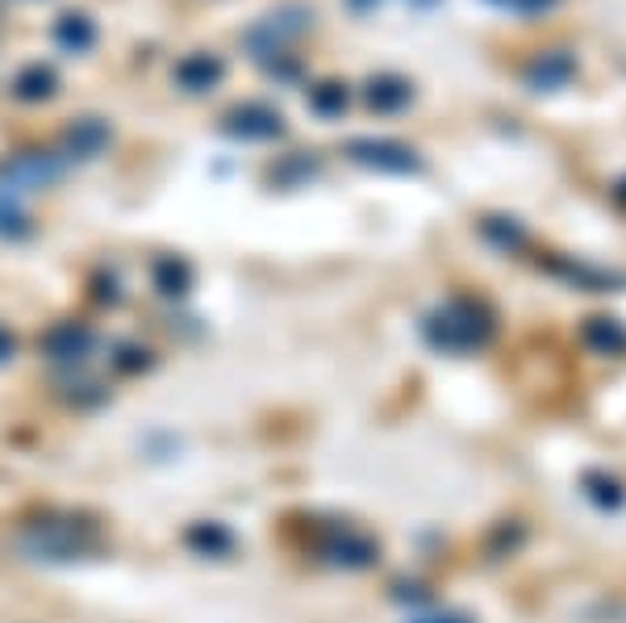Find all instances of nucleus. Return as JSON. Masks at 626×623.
<instances>
[{"label":"nucleus","instance_id":"12","mask_svg":"<svg viewBox=\"0 0 626 623\" xmlns=\"http://www.w3.org/2000/svg\"><path fill=\"white\" fill-rule=\"evenodd\" d=\"M581 340L602 356H618V352H626V326L618 319H589L581 326Z\"/></svg>","mask_w":626,"mask_h":623},{"label":"nucleus","instance_id":"21","mask_svg":"<svg viewBox=\"0 0 626 623\" xmlns=\"http://www.w3.org/2000/svg\"><path fill=\"white\" fill-rule=\"evenodd\" d=\"M413 623H472L468 615H451V611H443V615H422V620Z\"/></svg>","mask_w":626,"mask_h":623},{"label":"nucleus","instance_id":"8","mask_svg":"<svg viewBox=\"0 0 626 623\" xmlns=\"http://www.w3.org/2000/svg\"><path fill=\"white\" fill-rule=\"evenodd\" d=\"M576 76V55L572 51H548L527 67V88L530 93H560L568 88V80Z\"/></svg>","mask_w":626,"mask_h":623},{"label":"nucleus","instance_id":"4","mask_svg":"<svg viewBox=\"0 0 626 623\" xmlns=\"http://www.w3.org/2000/svg\"><path fill=\"white\" fill-rule=\"evenodd\" d=\"M25 548L39 552L46 561H76L88 548H97V536L88 527H60V523H39L30 536H25Z\"/></svg>","mask_w":626,"mask_h":623},{"label":"nucleus","instance_id":"2","mask_svg":"<svg viewBox=\"0 0 626 623\" xmlns=\"http://www.w3.org/2000/svg\"><path fill=\"white\" fill-rule=\"evenodd\" d=\"M310 21L313 13L305 4H284V9L268 13L263 21H255L251 30H247V46L255 51V60H272L289 42L301 39V34L310 30Z\"/></svg>","mask_w":626,"mask_h":623},{"label":"nucleus","instance_id":"17","mask_svg":"<svg viewBox=\"0 0 626 623\" xmlns=\"http://www.w3.org/2000/svg\"><path fill=\"white\" fill-rule=\"evenodd\" d=\"M55 39L67 46V51H88L93 46V39H97V30H93V21L88 18H63L60 25H55Z\"/></svg>","mask_w":626,"mask_h":623},{"label":"nucleus","instance_id":"18","mask_svg":"<svg viewBox=\"0 0 626 623\" xmlns=\"http://www.w3.org/2000/svg\"><path fill=\"white\" fill-rule=\"evenodd\" d=\"M188 277H193V272H188L184 260H172V256H168V260L155 264V284H159V293H168V298H172V293L180 298V293L188 289Z\"/></svg>","mask_w":626,"mask_h":623},{"label":"nucleus","instance_id":"9","mask_svg":"<svg viewBox=\"0 0 626 623\" xmlns=\"http://www.w3.org/2000/svg\"><path fill=\"white\" fill-rule=\"evenodd\" d=\"M93 343H97V335H93L88 326H79V322H60V326L46 335L42 347H46L51 361H84Z\"/></svg>","mask_w":626,"mask_h":623},{"label":"nucleus","instance_id":"20","mask_svg":"<svg viewBox=\"0 0 626 623\" xmlns=\"http://www.w3.org/2000/svg\"><path fill=\"white\" fill-rule=\"evenodd\" d=\"M489 4H497V9H509V13H527V18H535V13H548V9H555L560 0H489Z\"/></svg>","mask_w":626,"mask_h":623},{"label":"nucleus","instance_id":"15","mask_svg":"<svg viewBox=\"0 0 626 623\" xmlns=\"http://www.w3.org/2000/svg\"><path fill=\"white\" fill-rule=\"evenodd\" d=\"M481 235H485L489 243H497L501 251H514V247H522V243H527V230H522L514 218H485L481 222Z\"/></svg>","mask_w":626,"mask_h":623},{"label":"nucleus","instance_id":"22","mask_svg":"<svg viewBox=\"0 0 626 623\" xmlns=\"http://www.w3.org/2000/svg\"><path fill=\"white\" fill-rule=\"evenodd\" d=\"M13 347H18V343H13V335H9L4 326H0V364L13 361Z\"/></svg>","mask_w":626,"mask_h":623},{"label":"nucleus","instance_id":"16","mask_svg":"<svg viewBox=\"0 0 626 623\" xmlns=\"http://www.w3.org/2000/svg\"><path fill=\"white\" fill-rule=\"evenodd\" d=\"M310 109L322 114V118H338L347 109V84H317L310 93Z\"/></svg>","mask_w":626,"mask_h":623},{"label":"nucleus","instance_id":"11","mask_svg":"<svg viewBox=\"0 0 626 623\" xmlns=\"http://www.w3.org/2000/svg\"><path fill=\"white\" fill-rule=\"evenodd\" d=\"M222 76H226V67H222L217 55H188V60L176 67V80L184 93H205V88H214Z\"/></svg>","mask_w":626,"mask_h":623},{"label":"nucleus","instance_id":"10","mask_svg":"<svg viewBox=\"0 0 626 623\" xmlns=\"http://www.w3.org/2000/svg\"><path fill=\"white\" fill-rule=\"evenodd\" d=\"M368 105H373L376 114H397V109H406L413 101V84L406 76H392V72H380L368 80Z\"/></svg>","mask_w":626,"mask_h":623},{"label":"nucleus","instance_id":"19","mask_svg":"<svg viewBox=\"0 0 626 623\" xmlns=\"http://www.w3.org/2000/svg\"><path fill=\"white\" fill-rule=\"evenodd\" d=\"M188 544H201V548H205V552H230V531H226V527H217V523H209V527H205V523H201V527H193V531H188Z\"/></svg>","mask_w":626,"mask_h":623},{"label":"nucleus","instance_id":"23","mask_svg":"<svg viewBox=\"0 0 626 623\" xmlns=\"http://www.w3.org/2000/svg\"><path fill=\"white\" fill-rule=\"evenodd\" d=\"M347 4H352L355 13H368V9H373V4H380V0H347Z\"/></svg>","mask_w":626,"mask_h":623},{"label":"nucleus","instance_id":"1","mask_svg":"<svg viewBox=\"0 0 626 623\" xmlns=\"http://www.w3.org/2000/svg\"><path fill=\"white\" fill-rule=\"evenodd\" d=\"M422 331H427L431 347L464 356V352H476L493 340V314L489 305L476 302V298H451L422 322Z\"/></svg>","mask_w":626,"mask_h":623},{"label":"nucleus","instance_id":"6","mask_svg":"<svg viewBox=\"0 0 626 623\" xmlns=\"http://www.w3.org/2000/svg\"><path fill=\"white\" fill-rule=\"evenodd\" d=\"M63 168L67 163L60 160V155H42V151H34V155H21V160L4 163V184L13 189V193H25V189H39V184H51L63 176Z\"/></svg>","mask_w":626,"mask_h":623},{"label":"nucleus","instance_id":"14","mask_svg":"<svg viewBox=\"0 0 626 623\" xmlns=\"http://www.w3.org/2000/svg\"><path fill=\"white\" fill-rule=\"evenodd\" d=\"M67 142H72V151H76L79 160H93V155H100V147L109 142V130H105L97 118H88L67 135Z\"/></svg>","mask_w":626,"mask_h":623},{"label":"nucleus","instance_id":"5","mask_svg":"<svg viewBox=\"0 0 626 623\" xmlns=\"http://www.w3.org/2000/svg\"><path fill=\"white\" fill-rule=\"evenodd\" d=\"M226 130L235 139H280L284 135V118H280V109H272V105L247 101L226 114Z\"/></svg>","mask_w":626,"mask_h":623},{"label":"nucleus","instance_id":"3","mask_svg":"<svg viewBox=\"0 0 626 623\" xmlns=\"http://www.w3.org/2000/svg\"><path fill=\"white\" fill-rule=\"evenodd\" d=\"M343 155L364 168H376V172H397V176L422 172V155L397 139H352L343 147Z\"/></svg>","mask_w":626,"mask_h":623},{"label":"nucleus","instance_id":"7","mask_svg":"<svg viewBox=\"0 0 626 623\" xmlns=\"http://www.w3.org/2000/svg\"><path fill=\"white\" fill-rule=\"evenodd\" d=\"M322 548V557L334 565H352V569H364V565L376 561V544L364 536V531H355V527H331V536L317 544Z\"/></svg>","mask_w":626,"mask_h":623},{"label":"nucleus","instance_id":"13","mask_svg":"<svg viewBox=\"0 0 626 623\" xmlns=\"http://www.w3.org/2000/svg\"><path fill=\"white\" fill-rule=\"evenodd\" d=\"M13 93H18L21 101H42V97H51V93H55V72L42 67V63H30L18 76V84H13Z\"/></svg>","mask_w":626,"mask_h":623}]
</instances>
